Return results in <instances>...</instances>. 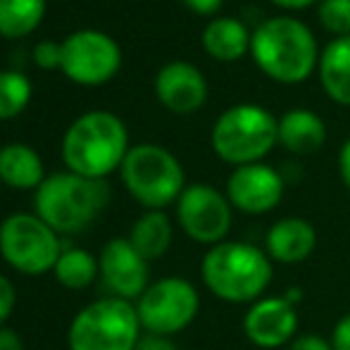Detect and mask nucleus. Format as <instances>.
Returning a JSON list of instances; mask_svg holds the SVG:
<instances>
[{"instance_id":"obj_1","label":"nucleus","mask_w":350,"mask_h":350,"mask_svg":"<svg viewBox=\"0 0 350 350\" xmlns=\"http://www.w3.org/2000/svg\"><path fill=\"white\" fill-rule=\"evenodd\" d=\"M258 70L277 83H303L319 65V48L308 24L295 17H269L253 31L250 43Z\"/></svg>"},{"instance_id":"obj_2","label":"nucleus","mask_w":350,"mask_h":350,"mask_svg":"<svg viewBox=\"0 0 350 350\" xmlns=\"http://www.w3.org/2000/svg\"><path fill=\"white\" fill-rule=\"evenodd\" d=\"M126 152V124L107 110H91L77 117L62 139V160L67 172L86 179H105L120 170Z\"/></svg>"},{"instance_id":"obj_3","label":"nucleus","mask_w":350,"mask_h":350,"mask_svg":"<svg viewBox=\"0 0 350 350\" xmlns=\"http://www.w3.org/2000/svg\"><path fill=\"white\" fill-rule=\"evenodd\" d=\"M203 281L226 303H255L272 284V258L267 250L243 241H224L205 253Z\"/></svg>"},{"instance_id":"obj_4","label":"nucleus","mask_w":350,"mask_h":350,"mask_svg":"<svg viewBox=\"0 0 350 350\" xmlns=\"http://www.w3.org/2000/svg\"><path fill=\"white\" fill-rule=\"evenodd\" d=\"M110 203L105 179H86L74 172L46 176L33 196L36 215L57 234H79L88 229Z\"/></svg>"},{"instance_id":"obj_5","label":"nucleus","mask_w":350,"mask_h":350,"mask_svg":"<svg viewBox=\"0 0 350 350\" xmlns=\"http://www.w3.org/2000/svg\"><path fill=\"white\" fill-rule=\"evenodd\" d=\"M210 141L219 160L234 167L255 165L279 143V120L262 105L239 103L217 117Z\"/></svg>"},{"instance_id":"obj_6","label":"nucleus","mask_w":350,"mask_h":350,"mask_svg":"<svg viewBox=\"0 0 350 350\" xmlns=\"http://www.w3.org/2000/svg\"><path fill=\"white\" fill-rule=\"evenodd\" d=\"M126 191L148 210H162L176 203L186 189L184 167L167 148L139 143L129 148L120 167Z\"/></svg>"},{"instance_id":"obj_7","label":"nucleus","mask_w":350,"mask_h":350,"mask_svg":"<svg viewBox=\"0 0 350 350\" xmlns=\"http://www.w3.org/2000/svg\"><path fill=\"white\" fill-rule=\"evenodd\" d=\"M141 319L131 300L100 298L86 305L70 327V350H134Z\"/></svg>"},{"instance_id":"obj_8","label":"nucleus","mask_w":350,"mask_h":350,"mask_svg":"<svg viewBox=\"0 0 350 350\" xmlns=\"http://www.w3.org/2000/svg\"><path fill=\"white\" fill-rule=\"evenodd\" d=\"M0 255L17 272L41 277L55 269L62 255V241L38 215L17 212L5 217L0 224Z\"/></svg>"},{"instance_id":"obj_9","label":"nucleus","mask_w":350,"mask_h":350,"mask_svg":"<svg viewBox=\"0 0 350 350\" xmlns=\"http://www.w3.org/2000/svg\"><path fill=\"white\" fill-rule=\"evenodd\" d=\"M200 295L186 279L167 277L150 284L136 305L141 327L155 336H174L196 319Z\"/></svg>"},{"instance_id":"obj_10","label":"nucleus","mask_w":350,"mask_h":350,"mask_svg":"<svg viewBox=\"0 0 350 350\" xmlns=\"http://www.w3.org/2000/svg\"><path fill=\"white\" fill-rule=\"evenodd\" d=\"M122 67L120 43L100 29H79L62 41L60 72L79 86H100Z\"/></svg>"},{"instance_id":"obj_11","label":"nucleus","mask_w":350,"mask_h":350,"mask_svg":"<svg viewBox=\"0 0 350 350\" xmlns=\"http://www.w3.org/2000/svg\"><path fill=\"white\" fill-rule=\"evenodd\" d=\"M176 219L189 239L205 245L224 243L234 221V205L210 184L186 186L176 200Z\"/></svg>"},{"instance_id":"obj_12","label":"nucleus","mask_w":350,"mask_h":350,"mask_svg":"<svg viewBox=\"0 0 350 350\" xmlns=\"http://www.w3.org/2000/svg\"><path fill=\"white\" fill-rule=\"evenodd\" d=\"M226 198L245 215L272 212L284 198V176L265 162L236 167L226 179Z\"/></svg>"},{"instance_id":"obj_13","label":"nucleus","mask_w":350,"mask_h":350,"mask_svg":"<svg viewBox=\"0 0 350 350\" xmlns=\"http://www.w3.org/2000/svg\"><path fill=\"white\" fill-rule=\"evenodd\" d=\"M103 284L115 298L134 300L148 288V260L131 245L129 239H112L103 245L100 260Z\"/></svg>"},{"instance_id":"obj_14","label":"nucleus","mask_w":350,"mask_h":350,"mask_svg":"<svg viewBox=\"0 0 350 350\" xmlns=\"http://www.w3.org/2000/svg\"><path fill=\"white\" fill-rule=\"evenodd\" d=\"M298 329L295 305L284 295L260 298L243 314V334L258 348H281L293 338Z\"/></svg>"},{"instance_id":"obj_15","label":"nucleus","mask_w":350,"mask_h":350,"mask_svg":"<svg viewBox=\"0 0 350 350\" xmlns=\"http://www.w3.org/2000/svg\"><path fill=\"white\" fill-rule=\"evenodd\" d=\"M155 96L174 115H193L208 100V79L191 62H167L155 77Z\"/></svg>"},{"instance_id":"obj_16","label":"nucleus","mask_w":350,"mask_h":350,"mask_svg":"<svg viewBox=\"0 0 350 350\" xmlns=\"http://www.w3.org/2000/svg\"><path fill=\"white\" fill-rule=\"evenodd\" d=\"M317 245V231L303 217H284L267 231V255L281 265L308 260Z\"/></svg>"},{"instance_id":"obj_17","label":"nucleus","mask_w":350,"mask_h":350,"mask_svg":"<svg viewBox=\"0 0 350 350\" xmlns=\"http://www.w3.org/2000/svg\"><path fill=\"white\" fill-rule=\"evenodd\" d=\"M279 143L293 155H312L327 143V124L312 110L295 107L279 117Z\"/></svg>"},{"instance_id":"obj_18","label":"nucleus","mask_w":350,"mask_h":350,"mask_svg":"<svg viewBox=\"0 0 350 350\" xmlns=\"http://www.w3.org/2000/svg\"><path fill=\"white\" fill-rule=\"evenodd\" d=\"M253 33L236 17H215L203 31L205 53L217 62H236L250 55Z\"/></svg>"},{"instance_id":"obj_19","label":"nucleus","mask_w":350,"mask_h":350,"mask_svg":"<svg viewBox=\"0 0 350 350\" xmlns=\"http://www.w3.org/2000/svg\"><path fill=\"white\" fill-rule=\"evenodd\" d=\"M319 83L327 98L350 107V36L332 38L319 53Z\"/></svg>"},{"instance_id":"obj_20","label":"nucleus","mask_w":350,"mask_h":350,"mask_svg":"<svg viewBox=\"0 0 350 350\" xmlns=\"http://www.w3.org/2000/svg\"><path fill=\"white\" fill-rule=\"evenodd\" d=\"M0 181L10 189L31 191L46 181L43 160L27 143H8L0 148Z\"/></svg>"},{"instance_id":"obj_21","label":"nucleus","mask_w":350,"mask_h":350,"mask_svg":"<svg viewBox=\"0 0 350 350\" xmlns=\"http://www.w3.org/2000/svg\"><path fill=\"white\" fill-rule=\"evenodd\" d=\"M129 241L143 258L150 262L170 250L172 245V221L162 210H148L131 226Z\"/></svg>"},{"instance_id":"obj_22","label":"nucleus","mask_w":350,"mask_h":350,"mask_svg":"<svg viewBox=\"0 0 350 350\" xmlns=\"http://www.w3.org/2000/svg\"><path fill=\"white\" fill-rule=\"evenodd\" d=\"M46 0H0V36L27 38L46 17Z\"/></svg>"},{"instance_id":"obj_23","label":"nucleus","mask_w":350,"mask_h":350,"mask_svg":"<svg viewBox=\"0 0 350 350\" xmlns=\"http://www.w3.org/2000/svg\"><path fill=\"white\" fill-rule=\"evenodd\" d=\"M55 279L60 281L65 288L81 291L93 284V279L100 274L96 258L83 248H62V255L57 260L55 269H53Z\"/></svg>"},{"instance_id":"obj_24","label":"nucleus","mask_w":350,"mask_h":350,"mask_svg":"<svg viewBox=\"0 0 350 350\" xmlns=\"http://www.w3.org/2000/svg\"><path fill=\"white\" fill-rule=\"evenodd\" d=\"M33 86L27 74L3 70L0 72V120H14L31 103Z\"/></svg>"},{"instance_id":"obj_25","label":"nucleus","mask_w":350,"mask_h":350,"mask_svg":"<svg viewBox=\"0 0 350 350\" xmlns=\"http://www.w3.org/2000/svg\"><path fill=\"white\" fill-rule=\"evenodd\" d=\"M317 17L334 38L350 36V0H319Z\"/></svg>"},{"instance_id":"obj_26","label":"nucleus","mask_w":350,"mask_h":350,"mask_svg":"<svg viewBox=\"0 0 350 350\" xmlns=\"http://www.w3.org/2000/svg\"><path fill=\"white\" fill-rule=\"evenodd\" d=\"M33 62L41 70H60L62 67V43L41 41L33 48Z\"/></svg>"},{"instance_id":"obj_27","label":"nucleus","mask_w":350,"mask_h":350,"mask_svg":"<svg viewBox=\"0 0 350 350\" xmlns=\"http://www.w3.org/2000/svg\"><path fill=\"white\" fill-rule=\"evenodd\" d=\"M14 303H17V295H14V286L10 284L8 277L0 274V327H3L5 319L12 314Z\"/></svg>"},{"instance_id":"obj_28","label":"nucleus","mask_w":350,"mask_h":350,"mask_svg":"<svg viewBox=\"0 0 350 350\" xmlns=\"http://www.w3.org/2000/svg\"><path fill=\"white\" fill-rule=\"evenodd\" d=\"M288 350H334L332 341H327L324 336H317V334H303L298 336L293 343H291Z\"/></svg>"},{"instance_id":"obj_29","label":"nucleus","mask_w":350,"mask_h":350,"mask_svg":"<svg viewBox=\"0 0 350 350\" xmlns=\"http://www.w3.org/2000/svg\"><path fill=\"white\" fill-rule=\"evenodd\" d=\"M332 346L334 350H350V312L343 314L336 322V327H334Z\"/></svg>"},{"instance_id":"obj_30","label":"nucleus","mask_w":350,"mask_h":350,"mask_svg":"<svg viewBox=\"0 0 350 350\" xmlns=\"http://www.w3.org/2000/svg\"><path fill=\"white\" fill-rule=\"evenodd\" d=\"M134 350H179L174 341L170 336H155V334H146L139 338Z\"/></svg>"},{"instance_id":"obj_31","label":"nucleus","mask_w":350,"mask_h":350,"mask_svg":"<svg viewBox=\"0 0 350 350\" xmlns=\"http://www.w3.org/2000/svg\"><path fill=\"white\" fill-rule=\"evenodd\" d=\"M186 8L191 10L193 14H200V17H212L221 10L224 0H181Z\"/></svg>"},{"instance_id":"obj_32","label":"nucleus","mask_w":350,"mask_h":350,"mask_svg":"<svg viewBox=\"0 0 350 350\" xmlns=\"http://www.w3.org/2000/svg\"><path fill=\"white\" fill-rule=\"evenodd\" d=\"M338 174H341L343 186L350 191V139L341 146V152H338Z\"/></svg>"},{"instance_id":"obj_33","label":"nucleus","mask_w":350,"mask_h":350,"mask_svg":"<svg viewBox=\"0 0 350 350\" xmlns=\"http://www.w3.org/2000/svg\"><path fill=\"white\" fill-rule=\"evenodd\" d=\"M0 350H24L19 334H14L12 329L0 327Z\"/></svg>"},{"instance_id":"obj_34","label":"nucleus","mask_w":350,"mask_h":350,"mask_svg":"<svg viewBox=\"0 0 350 350\" xmlns=\"http://www.w3.org/2000/svg\"><path fill=\"white\" fill-rule=\"evenodd\" d=\"M272 5H277L281 10H305L310 5L319 3V0H269Z\"/></svg>"}]
</instances>
